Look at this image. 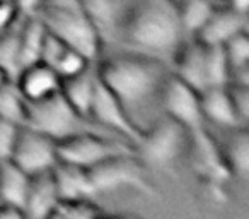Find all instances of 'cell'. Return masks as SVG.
Returning a JSON list of instances; mask_svg holds the SVG:
<instances>
[{
    "instance_id": "obj_9",
    "label": "cell",
    "mask_w": 249,
    "mask_h": 219,
    "mask_svg": "<svg viewBox=\"0 0 249 219\" xmlns=\"http://www.w3.org/2000/svg\"><path fill=\"white\" fill-rule=\"evenodd\" d=\"M9 159L14 161L29 177L52 171L58 164L56 140L24 125L19 129L18 139Z\"/></svg>"
},
{
    "instance_id": "obj_22",
    "label": "cell",
    "mask_w": 249,
    "mask_h": 219,
    "mask_svg": "<svg viewBox=\"0 0 249 219\" xmlns=\"http://www.w3.org/2000/svg\"><path fill=\"white\" fill-rule=\"evenodd\" d=\"M22 22H24V16H21L7 31L0 33V67L14 80L21 72L19 46H21Z\"/></svg>"
},
{
    "instance_id": "obj_19",
    "label": "cell",
    "mask_w": 249,
    "mask_h": 219,
    "mask_svg": "<svg viewBox=\"0 0 249 219\" xmlns=\"http://www.w3.org/2000/svg\"><path fill=\"white\" fill-rule=\"evenodd\" d=\"M97 69L92 65L87 67L84 72L77 74L73 77L62 80V91L67 101L75 108L77 112L84 117L90 119V104H92L94 89H96Z\"/></svg>"
},
{
    "instance_id": "obj_5",
    "label": "cell",
    "mask_w": 249,
    "mask_h": 219,
    "mask_svg": "<svg viewBox=\"0 0 249 219\" xmlns=\"http://www.w3.org/2000/svg\"><path fill=\"white\" fill-rule=\"evenodd\" d=\"M188 149V130L171 117L157 120L143 130L135 146L137 158L150 170H167Z\"/></svg>"
},
{
    "instance_id": "obj_28",
    "label": "cell",
    "mask_w": 249,
    "mask_h": 219,
    "mask_svg": "<svg viewBox=\"0 0 249 219\" xmlns=\"http://www.w3.org/2000/svg\"><path fill=\"white\" fill-rule=\"evenodd\" d=\"M225 55H227L231 74L234 70L249 67V36L248 31H241L235 36H232L224 45Z\"/></svg>"
},
{
    "instance_id": "obj_2",
    "label": "cell",
    "mask_w": 249,
    "mask_h": 219,
    "mask_svg": "<svg viewBox=\"0 0 249 219\" xmlns=\"http://www.w3.org/2000/svg\"><path fill=\"white\" fill-rule=\"evenodd\" d=\"M166 67V63L154 59L124 52L106 60L97 69V76L142 130L140 123L149 110L160 103L162 87L169 77Z\"/></svg>"
},
{
    "instance_id": "obj_18",
    "label": "cell",
    "mask_w": 249,
    "mask_h": 219,
    "mask_svg": "<svg viewBox=\"0 0 249 219\" xmlns=\"http://www.w3.org/2000/svg\"><path fill=\"white\" fill-rule=\"evenodd\" d=\"M241 31H248V16L229 9L215 11L207 24L196 35V40L203 45H225L232 36Z\"/></svg>"
},
{
    "instance_id": "obj_12",
    "label": "cell",
    "mask_w": 249,
    "mask_h": 219,
    "mask_svg": "<svg viewBox=\"0 0 249 219\" xmlns=\"http://www.w3.org/2000/svg\"><path fill=\"white\" fill-rule=\"evenodd\" d=\"M101 45H120L133 0H82Z\"/></svg>"
},
{
    "instance_id": "obj_23",
    "label": "cell",
    "mask_w": 249,
    "mask_h": 219,
    "mask_svg": "<svg viewBox=\"0 0 249 219\" xmlns=\"http://www.w3.org/2000/svg\"><path fill=\"white\" fill-rule=\"evenodd\" d=\"M225 163L231 175L246 181L249 177V134L246 127L234 130V137L229 142Z\"/></svg>"
},
{
    "instance_id": "obj_6",
    "label": "cell",
    "mask_w": 249,
    "mask_h": 219,
    "mask_svg": "<svg viewBox=\"0 0 249 219\" xmlns=\"http://www.w3.org/2000/svg\"><path fill=\"white\" fill-rule=\"evenodd\" d=\"M133 153L135 146L128 140L104 134H80L56 142V154L60 163L75 164L86 170H90L111 158Z\"/></svg>"
},
{
    "instance_id": "obj_37",
    "label": "cell",
    "mask_w": 249,
    "mask_h": 219,
    "mask_svg": "<svg viewBox=\"0 0 249 219\" xmlns=\"http://www.w3.org/2000/svg\"><path fill=\"white\" fill-rule=\"evenodd\" d=\"M7 80H11V77H9V74L5 72V70L2 69V67H0V87L4 86V84L7 82ZM12 80H14V79H12Z\"/></svg>"
},
{
    "instance_id": "obj_17",
    "label": "cell",
    "mask_w": 249,
    "mask_h": 219,
    "mask_svg": "<svg viewBox=\"0 0 249 219\" xmlns=\"http://www.w3.org/2000/svg\"><path fill=\"white\" fill-rule=\"evenodd\" d=\"M53 177L60 200H82V199L92 200L97 197L89 171L86 168L58 161V164L53 168Z\"/></svg>"
},
{
    "instance_id": "obj_24",
    "label": "cell",
    "mask_w": 249,
    "mask_h": 219,
    "mask_svg": "<svg viewBox=\"0 0 249 219\" xmlns=\"http://www.w3.org/2000/svg\"><path fill=\"white\" fill-rule=\"evenodd\" d=\"M178 11L184 35H198L215 9L208 0H181L178 2Z\"/></svg>"
},
{
    "instance_id": "obj_10",
    "label": "cell",
    "mask_w": 249,
    "mask_h": 219,
    "mask_svg": "<svg viewBox=\"0 0 249 219\" xmlns=\"http://www.w3.org/2000/svg\"><path fill=\"white\" fill-rule=\"evenodd\" d=\"M160 106L167 117L176 120L188 132H193L205 127V119L201 113L200 93L178 79L174 74L167 77L160 94Z\"/></svg>"
},
{
    "instance_id": "obj_25",
    "label": "cell",
    "mask_w": 249,
    "mask_h": 219,
    "mask_svg": "<svg viewBox=\"0 0 249 219\" xmlns=\"http://www.w3.org/2000/svg\"><path fill=\"white\" fill-rule=\"evenodd\" d=\"M205 76H207V87H225L231 84V65L225 55L224 45L207 46Z\"/></svg>"
},
{
    "instance_id": "obj_11",
    "label": "cell",
    "mask_w": 249,
    "mask_h": 219,
    "mask_svg": "<svg viewBox=\"0 0 249 219\" xmlns=\"http://www.w3.org/2000/svg\"><path fill=\"white\" fill-rule=\"evenodd\" d=\"M188 153L196 173L208 181V185L218 188L232 177L220 149L205 127L188 132Z\"/></svg>"
},
{
    "instance_id": "obj_3",
    "label": "cell",
    "mask_w": 249,
    "mask_h": 219,
    "mask_svg": "<svg viewBox=\"0 0 249 219\" xmlns=\"http://www.w3.org/2000/svg\"><path fill=\"white\" fill-rule=\"evenodd\" d=\"M46 31L79 52L89 62H96L101 52V40L90 22L82 0H43L38 14Z\"/></svg>"
},
{
    "instance_id": "obj_30",
    "label": "cell",
    "mask_w": 249,
    "mask_h": 219,
    "mask_svg": "<svg viewBox=\"0 0 249 219\" xmlns=\"http://www.w3.org/2000/svg\"><path fill=\"white\" fill-rule=\"evenodd\" d=\"M21 127L0 117V159H9Z\"/></svg>"
},
{
    "instance_id": "obj_13",
    "label": "cell",
    "mask_w": 249,
    "mask_h": 219,
    "mask_svg": "<svg viewBox=\"0 0 249 219\" xmlns=\"http://www.w3.org/2000/svg\"><path fill=\"white\" fill-rule=\"evenodd\" d=\"M16 84L28 103L41 101L62 91V77L53 67L43 62L24 67L16 77Z\"/></svg>"
},
{
    "instance_id": "obj_26",
    "label": "cell",
    "mask_w": 249,
    "mask_h": 219,
    "mask_svg": "<svg viewBox=\"0 0 249 219\" xmlns=\"http://www.w3.org/2000/svg\"><path fill=\"white\" fill-rule=\"evenodd\" d=\"M26 104L28 101L19 91L16 80H7L0 87V117L19 127L26 125Z\"/></svg>"
},
{
    "instance_id": "obj_8",
    "label": "cell",
    "mask_w": 249,
    "mask_h": 219,
    "mask_svg": "<svg viewBox=\"0 0 249 219\" xmlns=\"http://www.w3.org/2000/svg\"><path fill=\"white\" fill-rule=\"evenodd\" d=\"M90 120L103 129L113 132L114 136L128 140L133 146H137L143 136V130H140L132 122L120 100L104 86L99 76H97L92 104H90Z\"/></svg>"
},
{
    "instance_id": "obj_33",
    "label": "cell",
    "mask_w": 249,
    "mask_h": 219,
    "mask_svg": "<svg viewBox=\"0 0 249 219\" xmlns=\"http://www.w3.org/2000/svg\"><path fill=\"white\" fill-rule=\"evenodd\" d=\"M21 18L14 0H0V33L7 31Z\"/></svg>"
},
{
    "instance_id": "obj_14",
    "label": "cell",
    "mask_w": 249,
    "mask_h": 219,
    "mask_svg": "<svg viewBox=\"0 0 249 219\" xmlns=\"http://www.w3.org/2000/svg\"><path fill=\"white\" fill-rule=\"evenodd\" d=\"M201 113L205 122H212L222 129L235 130L244 127L235 113L229 87H207L200 93Z\"/></svg>"
},
{
    "instance_id": "obj_4",
    "label": "cell",
    "mask_w": 249,
    "mask_h": 219,
    "mask_svg": "<svg viewBox=\"0 0 249 219\" xmlns=\"http://www.w3.org/2000/svg\"><path fill=\"white\" fill-rule=\"evenodd\" d=\"M26 127L52 137L56 142L80 136V134L114 136L113 132L92 122L89 117L80 115L63 98L62 93L26 104Z\"/></svg>"
},
{
    "instance_id": "obj_32",
    "label": "cell",
    "mask_w": 249,
    "mask_h": 219,
    "mask_svg": "<svg viewBox=\"0 0 249 219\" xmlns=\"http://www.w3.org/2000/svg\"><path fill=\"white\" fill-rule=\"evenodd\" d=\"M67 46L63 45V41H60L56 36H53L52 33L46 31L45 41L41 46V55H39V62L46 63V65L53 67L56 63V60L60 59L63 52H65Z\"/></svg>"
},
{
    "instance_id": "obj_35",
    "label": "cell",
    "mask_w": 249,
    "mask_h": 219,
    "mask_svg": "<svg viewBox=\"0 0 249 219\" xmlns=\"http://www.w3.org/2000/svg\"><path fill=\"white\" fill-rule=\"evenodd\" d=\"M26 212L22 207L11 204H0V219H24Z\"/></svg>"
},
{
    "instance_id": "obj_31",
    "label": "cell",
    "mask_w": 249,
    "mask_h": 219,
    "mask_svg": "<svg viewBox=\"0 0 249 219\" xmlns=\"http://www.w3.org/2000/svg\"><path fill=\"white\" fill-rule=\"evenodd\" d=\"M229 93H231L232 103H234L235 113H237L239 120H241L242 125H248L249 119V86H227Z\"/></svg>"
},
{
    "instance_id": "obj_20",
    "label": "cell",
    "mask_w": 249,
    "mask_h": 219,
    "mask_svg": "<svg viewBox=\"0 0 249 219\" xmlns=\"http://www.w3.org/2000/svg\"><path fill=\"white\" fill-rule=\"evenodd\" d=\"M29 177L12 159H0V204L24 209L29 190Z\"/></svg>"
},
{
    "instance_id": "obj_16",
    "label": "cell",
    "mask_w": 249,
    "mask_h": 219,
    "mask_svg": "<svg viewBox=\"0 0 249 219\" xmlns=\"http://www.w3.org/2000/svg\"><path fill=\"white\" fill-rule=\"evenodd\" d=\"M205 52L207 46L201 41H195L183 45L174 59V76L184 84L201 93L207 89V76H205Z\"/></svg>"
},
{
    "instance_id": "obj_34",
    "label": "cell",
    "mask_w": 249,
    "mask_h": 219,
    "mask_svg": "<svg viewBox=\"0 0 249 219\" xmlns=\"http://www.w3.org/2000/svg\"><path fill=\"white\" fill-rule=\"evenodd\" d=\"M14 2H16V5H18L19 14L24 16V18L36 16L43 4V0H14Z\"/></svg>"
},
{
    "instance_id": "obj_21",
    "label": "cell",
    "mask_w": 249,
    "mask_h": 219,
    "mask_svg": "<svg viewBox=\"0 0 249 219\" xmlns=\"http://www.w3.org/2000/svg\"><path fill=\"white\" fill-rule=\"evenodd\" d=\"M45 35H46V28L39 21L38 16L24 18V22H22V28H21V46H19L21 70L24 67L39 62Z\"/></svg>"
},
{
    "instance_id": "obj_29",
    "label": "cell",
    "mask_w": 249,
    "mask_h": 219,
    "mask_svg": "<svg viewBox=\"0 0 249 219\" xmlns=\"http://www.w3.org/2000/svg\"><path fill=\"white\" fill-rule=\"evenodd\" d=\"M89 65H92V62H89V60L84 55H80L79 52H75V50L67 46L65 52L60 55V59L56 60V63L53 65V69L56 70V74H58L63 80V79H69V77H73V76H77V74L84 72Z\"/></svg>"
},
{
    "instance_id": "obj_1",
    "label": "cell",
    "mask_w": 249,
    "mask_h": 219,
    "mask_svg": "<svg viewBox=\"0 0 249 219\" xmlns=\"http://www.w3.org/2000/svg\"><path fill=\"white\" fill-rule=\"evenodd\" d=\"M178 2L173 0H133L121 33L120 45L126 53H135L162 63H173L184 45Z\"/></svg>"
},
{
    "instance_id": "obj_15",
    "label": "cell",
    "mask_w": 249,
    "mask_h": 219,
    "mask_svg": "<svg viewBox=\"0 0 249 219\" xmlns=\"http://www.w3.org/2000/svg\"><path fill=\"white\" fill-rule=\"evenodd\" d=\"M58 202L60 197H58V190H56L53 170L31 177L28 197H26V204H24L26 218H33V219L52 218Z\"/></svg>"
},
{
    "instance_id": "obj_36",
    "label": "cell",
    "mask_w": 249,
    "mask_h": 219,
    "mask_svg": "<svg viewBox=\"0 0 249 219\" xmlns=\"http://www.w3.org/2000/svg\"><path fill=\"white\" fill-rule=\"evenodd\" d=\"M231 2V9L239 14H246L248 16V9H249V0H229Z\"/></svg>"
},
{
    "instance_id": "obj_27",
    "label": "cell",
    "mask_w": 249,
    "mask_h": 219,
    "mask_svg": "<svg viewBox=\"0 0 249 219\" xmlns=\"http://www.w3.org/2000/svg\"><path fill=\"white\" fill-rule=\"evenodd\" d=\"M104 211L96 205L89 199L82 200H60L53 211L52 218H63V219H90L96 216H103Z\"/></svg>"
},
{
    "instance_id": "obj_7",
    "label": "cell",
    "mask_w": 249,
    "mask_h": 219,
    "mask_svg": "<svg viewBox=\"0 0 249 219\" xmlns=\"http://www.w3.org/2000/svg\"><path fill=\"white\" fill-rule=\"evenodd\" d=\"M145 170L147 168L140 163L135 151L133 154L111 158L87 171L97 195L111 194L121 188H132L139 194L154 197L157 195L156 187L147 180Z\"/></svg>"
},
{
    "instance_id": "obj_38",
    "label": "cell",
    "mask_w": 249,
    "mask_h": 219,
    "mask_svg": "<svg viewBox=\"0 0 249 219\" xmlns=\"http://www.w3.org/2000/svg\"><path fill=\"white\" fill-rule=\"evenodd\" d=\"M173 2H181V0H173Z\"/></svg>"
}]
</instances>
